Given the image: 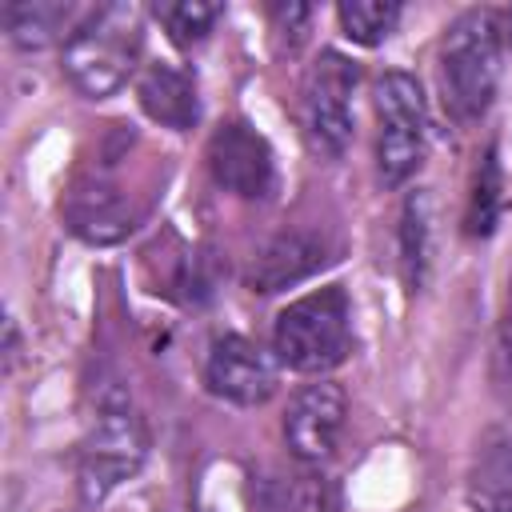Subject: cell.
I'll list each match as a JSON object with an SVG mask.
<instances>
[{"label": "cell", "mask_w": 512, "mask_h": 512, "mask_svg": "<svg viewBox=\"0 0 512 512\" xmlns=\"http://www.w3.org/2000/svg\"><path fill=\"white\" fill-rule=\"evenodd\" d=\"M140 48H144L140 12L132 4H104L76 32H68L64 72L88 100H104L128 84Z\"/></svg>", "instance_id": "obj_1"}, {"label": "cell", "mask_w": 512, "mask_h": 512, "mask_svg": "<svg viewBox=\"0 0 512 512\" xmlns=\"http://www.w3.org/2000/svg\"><path fill=\"white\" fill-rule=\"evenodd\" d=\"M500 84V20L488 8H472L452 20L440 44V88L456 120L488 112Z\"/></svg>", "instance_id": "obj_2"}, {"label": "cell", "mask_w": 512, "mask_h": 512, "mask_svg": "<svg viewBox=\"0 0 512 512\" xmlns=\"http://www.w3.org/2000/svg\"><path fill=\"white\" fill-rule=\"evenodd\" d=\"M352 348V308L344 288H316L276 320V360L292 372H328Z\"/></svg>", "instance_id": "obj_3"}, {"label": "cell", "mask_w": 512, "mask_h": 512, "mask_svg": "<svg viewBox=\"0 0 512 512\" xmlns=\"http://www.w3.org/2000/svg\"><path fill=\"white\" fill-rule=\"evenodd\" d=\"M376 116H380V140H376V168L388 188H400L424 160L428 120H424V92L416 76L408 72H384L376 84Z\"/></svg>", "instance_id": "obj_4"}, {"label": "cell", "mask_w": 512, "mask_h": 512, "mask_svg": "<svg viewBox=\"0 0 512 512\" xmlns=\"http://www.w3.org/2000/svg\"><path fill=\"white\" fill-rule=\"evenodd\" d=\"M360 84V68L340 52H320L304 80V132L308 144L324 156H340L352 140V92Z\"/></svg>", "instance_id": "obj_5"}, {"label": "cell", "mask_w": 512, "mask_h": 512, "mask_svg": "<svg viewBox=\"0 0 512 512\" xmlns=\"http://www.w3.org/2000/svg\"><path fill=\"white\" fill-rule=\"evenodd\" d=\"M144 428L128 408H108L96 416L92 436L80 452V492L84 500H104L120 480H128L144 460Z\"/></svg>", "instance_id": "obj_6"}, {"label": "cell", "mask_w": 512, "mask_h": 512, "mask_svg": "<svg viewBox=\"0 0 512 512\" xmlns=\"http://www.w3.org/2000/svg\"><path fill=\"white\" fill-rule=\"evenodd\" d=\"M208 172L224 192H232L240 200H264L272 192V184H276L272 148L244 120H228V124H220L212 132V140H208Z\"/></svg>", "instance_id": "obj_7"}, {"label": "cell", "mask_w": 512, "mask_h": 512, "mask_svg": "<svg viewBox=\"0 0 512 512\" xmlns=\"http://www.w3.org/2000/svg\"><path fill=\"white\" fill-rule=\"evenodd\" d=\"M204 380L208 388L228 400V404H264L276 392V360L248 336H220L208 348V364H204Z\"/></svg>", "instance_id": "obj_8"}, {"label": "cell", "mask_w": 512, "mask_h": 512, "mask_svg": "<svg viewBox=\"0 0 512 512\" xmlns=\"http://www.w3.org/2000/svg\"><path fill=\"white\" fill-rule=\"evenodd\" d=\"M344 416H348V400H344L340 384H332V380L304 384L292 396L288 416H284V440H288L292 456L304 464L328 460L344 432Z\"/></svg>", "instance_id": "obj_9"}, {"label": "cell", "mask_w": 512, "mask_h": 512, "mask_svg": "<svg viewBox=\"0 0 512 512\" xmlns=\"http://www.w3.org/2000/svg\"><path fill=\"white\" fill-rule=\"evenodd\" d=\"M64 220L88 244H116V240H124L136 228V212L124 200V192L112 188V184H100V180L76 184L68 192Z\"/></svg>", "instance_id": "obj_10"}, {"label": "cell", "mask_w": 512, "mask_h": 512, "mask_svg": "<svg viewBox=\"0 0 512 512\" xmlns=\"http://www.w3.org/2000/svg\"><path fill=\"white\" fill-rule=\"evenodd\" d=\"M324 264V240L312 232H280L276 240H268L252 264H248V288L252 292H280L288 284H300L304 276H312Z\"/></svg>", "instance_id": "obj_11"}, {"label": "cell", "mask_w": 512, "mask_h": 512, "mask_svg": "<svg viewBox=\"0 0 512 512\" xmlns=\"http://www.w3.org/2000/svg\"><path fill=\"white\" fill-rule=\"evenodd\" d=\"M136 96H140V108L164 124V128H176V132H188L200 116V100H196V84L188 72L172 68V64H152L140 84H136Z\"/></svg>", "instance_id": "obj_12"}, {"label": "cell", "mask_w": 512, "mask_h": 512, "mask_svg": "<svg viewBox=\"0 0 512 512\" xmlns=\"http://www.w3.org/2000/svg\"><path fill=\"white\" fill-rule=\"evenodd\" d=\"M68 20V4H48V0H24L4 8V24L16 48H44L60 36Z\"/></svg>", "instance_id": "obj_13"}, {"label": "cell", "mask_w": 512, "mask_h": 512, "mask_svg": "<svg viewBox=\"0 0 512 512\" xmlns=\"http://www.w3.org/2000/svg\"><path fill=\"white\" fill-rule=\"evenodd\" d=\"M500 220V164L496 148H488L476 164L472 192H468V212H464V232L468 236H488Z\"/></svg>", "instance_id": "obj_14"}, {"label": "cell", "mask_w": 512, "mask_h": 512, "mask_svg": "<svg viewBox=\"0 0 512 512\" xmlns=\"http://www.w3.org/2000/svg\"><path fill=\"white\" fill-rule=\"evenodd\" d=\"M336 16H340V28H344L348 40L372 48V44H380L396 28L400 4H392V0H344L336 8Z\"/></svg>", "instance_id": "obj_15"}, {"label": "cell", "mask_w": 512, "mask_h": 512, "mask_svg": "<svg viewBox=\"0 0 512 512\" xmlns=\"http://www.w3.org/2000/svg\"><path fill=\"white\" fill-rule=\"evenodd\" d=\"M400 264H404V280L412 288L424 284L428 272V196L416 192L404 204V220H400Z\"/></svg>", "instance_id": "obj_16"}, {"label": "cell", "mask_w": 512, "mask_h": 512, "mask_svg": "<svg viewBox=\"0 0 512 512\" xmlns=\"http://www.w3.org/2000/svg\"><path fill=\"white\" fill-rule=\"evenodd\" d=\"M156 16H160L164 32L172 36V44L192 48V44H200V40L212 32V24L220 20V4H204V0H176V4H160V8H156Z\"/></svg>", "instance_id": "obj_17"}, {"label": "cell", "mask_w": 512, "mask_h": 512, "mask_svg": "<svg viewBox=\"0 0 512 512\" xmlns=\"http://www.w3.org/2000/svg\"><path fill=\"white\" fill-rule=\"evenodd\" d=\"M308 8L304 4H276L272 8V20H276V32H292V44L304 36V28H308Z\"/></svg>", "instance_id": "obj_18"}, {"label": "cell", "mask_w": 512, "mask_h": 512, "mask_svg": "<svg viewBox=\"0 0 512 512\" xmlns=\"http://www.w3.org/2000/svg\"><path fill=\"white\" fill-rule=\"evenodd\" d=\"M496 360L508 368V372H504V380H512V328H504V336H500V348H496Z\"/></svg>", "instance_id": "obj_19"}, {"label": "cell", "mask_w": 512, "mask_h": 512, "mask_svg": "<svg viewBox=\"0 0 512 512\" xmlns=\"http://www.w3.org/2000/svg\"><path fill=\"white\" fill-rule=\"evenodd\" d=\"M500 512H512V500H504V504H500Z\"/></svg>", "instance_id": "obj_20"}, {"label": "cell", "mask_w": 512, "mask_h": 512, "mask_svg": "<svg viewBox=\"0 0 512 512\" xmlns=\"http://www.w3.org/2000/svg\"><path fill=\"white\" fill-rule=\"evenodd\" d=\"M508 24H512V16H508Z\"/></svg>", "instance_id": "obj_21"}]
</instances>
